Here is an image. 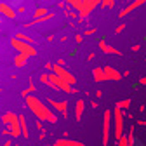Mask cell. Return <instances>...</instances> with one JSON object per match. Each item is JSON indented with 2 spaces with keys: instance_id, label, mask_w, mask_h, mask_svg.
I'll use <instances>...</instances> for the list:
<instances>
[{
  "instance_id": "cell-5",
  "label": "cell",
  "mask_w": 146,
  "mask_h": 146,
  "mask_svg": "<svg viewBox=\"0 0 146 146\" xmlns=\"http://www.w3.org/2000/svg\"><path fill=\"white\" fill-rule=\"evenodd\" d=\"M49 87H52V89H58V90H64V92H68V94H73L77 89H73V85H70V84H66L61 77H58L56 73H49Z\"/></svg>"
},
{
  "instance_id": "cell-22",
  "label": "cell",
  "mask_w": 146,
  "mask_h": 146,
  "mask_svg": "<svg viewBox=\"0 0 146 146\" xmlns=\"http://www.w3.org/2000/svg\"><path fill=\"white\" fill-rule=\"evenodd\" d=\"M115 106H118L120 110H127V108L131 106V99H122V101H118Z\"/></svg>"
},
{
  "instance_id": "cell-26",
  "label": "cell",
  "mask_w": 146,
  "mask_h": 146,
  "mask_svg": "<svg viewBox=\"0 0 146 146\" xmlns=\"http://www.w3.org/2000/svg\"><path fill=\"white\" fill-rule=\"evenodd\" d=\"M123 30H125V25H123V23H120V25H118V26L115 28V33H117V35H120V33H122Z\"/></svg>"
},
{
  "instance_id": "cell-16",
  "label": "cell",
  "mask_w": 146,
  "mask_h": 146,
  "mask_svg": "<svg viewBox=\"0 0 146 146\" xmlns=\"http://www.w3.org/2000/svg\"><path fill=\"white\" fill-rule=\"evenodd\" d=\"M92 78H94V82H104V80H106L103 68H94V70H92Z\"/></svg>"
},
{
  "instance_id": "cell-28",
  "label": "cell",
  "mask_w": 146,
  "mask_h": 146,
  "mask_svg": "<svg viewBox=\"0 0 146 146\" xmlns=\"http://www.w3.org/2000/svg\"><path fill=\"white\" fill-rule=\"evenodd\" d=\"M75 40H77V44H80V42L84 40V36H82V35H77V36H75Z\"/></svg>"
},
{
  "instance_id": "cell-31",
  "label": "cell",
  "mask_w": 146,
  "mask_h": 146,
  "mask_svg": "<svg viewBox=\"0 0 146 146\" xmlns=\"http://www.w3.org/2000/svg\"><path fill=\"white\" fill-rule=\"evenodd\" d=\"M139 49H141V45H132V50H136V52H137Z\"/></svg>"
},
{
  "instance_id": "cell-33",
  "label": "cell",
  "mask_w": 146,
  "mask_h": 146,
  "mask_svg": "<svg viewBox=\"0 0 146 146\" xmlns=\"http://www.w3.org/2000/svg\"><path fill=\"white\" fill-rule=\"evenodd\" d=\"M0 23H2V17H0Z\"/></svg>"
},
{
  "instance_id": "cell-29",
  "label": "cell",
  "mask_w": 146,
  "mask_h": 146,
  "mask_svg": "<svg viewBox=\"0 0 146 146\" xmlns=\"http://www.w3.org/2000/svg\"><path fill=\"white\" fill-rule=\"evenodd\" d=\"M139 84H141V85H146V77H143V78L139 80Z\"/></svg>"
},
{
  "instance_id": "cell-15",
  "label": "cell",
  "mask_w": 146,
  "mask_h": 146,
  "mask_svg": "<svg viewBox=\"0 0 146 146\" xmlns=\"http://www.w3.org/2000/svg\"><path fill=\"white\" fill-rule=\"evenodd\" d=\"M17 117H19V127H21V134H23V137H30V131H28V123H26L25 115H17Z\"/></svg>"
},
{
  "instance_id": "cell-11",
  "label": "cell",
  "mask_w": 146,
  "mask_h": 146,
  "mask_svg": "<svg viewBox=\"0 0 146 146\" xmlns=\"http://www.w3.org/2000/svg\"><path fill=\"white\" fill-rule=\"evenodd\" d=\"M144 4V0H134V2H131L127 7H123L120 12H118V17H125V16H129L132 11H136V9H139L141 5Z\"/></svg>"
},
{
  "instance_id": "cell-14",
  "label": "cell",
  "mask_w": 146,
  "mask_h": 146,
  "mask_svg": "<svg viewBox=\"0 0 146 146\" xmlns=\"http://www.w3.org/2000/svg\"><path fill=\"white\" fill-rule=\"evenodd\" d=\"M84 111H85V103H84V99H78V101L75 103V118H77V122L82 120Z\"/></svg>"
},
{
  "instance_id": "cell-17",
  "label": "cell",
  "mask_w": 146,
  "mask_h": 146,
  "mask_svg": "<svg viewBox=\"0 0 146 146\" xmlns=\"http://www.w3.org/2000/svg\"><path fill=\"white\" fill-rule=\"evenodd\" d=\"M26 63H28V58L25 56V54H21V52H19V54H17V56L14 58V64H16L17 68H23Z\"/></svg>"
},
{
  "instance_id": "cell-18",
  "label": "cell",
  "mask_w": 146,
  "mask_h": 146,
  "mask_svg": "<svg viewBox=\"0 0 146 146\" xmlns=\"http://www.w3.org/2000/svg\"><path fill=\"white\" fill-rule=\"evenodd\" d=\"M16 36H17L19 40H23V42H28V44H31V45L35 44V40L31 38V36H28V35H26V33H23V31H17V33H16Z\"/></svg>"
},
{
  "instance_id": "cell-4",
  "label": "cell",
  "mask_w": 146,
  "mask_h": 146,
  "mask_svg": "<svg viewBox=\"0 0 146 146\" xmlns=\"http://www.w3.org/2000/svg\"><path fill=\"white\" fill-rule=\"evenodd\" d=\"M11 45L17 50V52H21V54H25L26 58H33V56H36V49L31 45V44H28V42H23V40H19L17 36H12L11 38Z\"/></svg>"
},
{
  "instance_id": "cell-6",
  "label": "cell",
  "mask_w": 146,
  "mask_h": 146,
  "mask_svg": "<svg viewBox=\"0 0 146 146\" xmlns=\"http://www.w3.org/2000/svg\"><path fill=\"white\" fill-rule=\"evenodd\" d=\"M111 129H113V123H111V111H110V110H106V111L103 113V144H104V146L110 144Z\"/></svg>"
},
{
  "instance_id": "cell-19",
  "label": "cell",
  "mask_w": 146,
  "mask_h": 146,
  "mask_svg": "<svg viewBox=\"0 0 146 146\" xmlns=\"http://www.w3.org/2000/svg\"><path fill=\"white\" fill-rule=\"evenodd\" d=\"M45 14H49V11H47L45 7H38V9H35V12H33V19H36V17H42V16H45Z\"/></svg>"
},
{
  "instance_id": "cell-34",
  "label": "cell",
  "mask_w": 146,
  "mask_h": 146,
  "mask_svg": "<svg viewBox=\"0 0 146 146\" xmlns=\"http://www.w3.org/2000/svg\"><path fill=\"white\" fill-rule=\"evenodd\" d=\"M0 33H2V28H0Z\"/></svg>"
},
{
  "instance_id": "cell-23",
  "label": "cell",
  "mask_w": 146,
  "mask_h": 146,
  "mask_svg": "<svg viewBox=\"0 0 146 146\" xmlns=\"http://www.w3.org/2000/svg\"><path fill=\"white\" fill-rule=\"evenodd\" d=\"M99 4H101L103 9H106V7H108V9H111V7L115 5V0H101Z\"/></svg>"
},
{
  "instance_id": "cell-2",
  "label": "cell",
  "mask_w": 146,
  "mask_h": 146,
  "mask_svg": "<svg viewBox=\"0 0 146 146\" xmlns=\"http://www.w3.org/2000/svg\"><path fill=\"white\" fill-rule=\"evenodd\" d=\"M2 122L5 123V131L4 134H9L12 137H19L21 136V127H19V117L12 111H5L2 115Z\"/></svg>"
},
{
  "instance_id": "cell-12",
  "label": "cell",
  "mask_w": 146,
  "mask_h": 146,
  "mask_svg": "<svg viewBox=\"0 0 146 146\" xmlns=\"http://www.w3.org/2000/svg\"><path fill=\"white\" fill-rule=\"evenodd\" d=\"M50 146H85L84 143H80V141H75V139H66V137H61V139H58L54 144H50Z\"/></svg>"
},
{
  "instance_id": "cell-35",
  "label": "cell",
  "mask_w": 146,
  "mask_h": 146,
  "mask_svg": "<svg viewBox=\"0 0 146 146\" xmlns=\"http://www.w3.org/2000/svg\"><path fill=\"white\" fill-rule=\"evenodd\" d=\"M0 92H2V89H0Z\"/></svg>"
},
{
  "instance_id": "cell-25",
  "label": "cell",
  "mask_w": 146,
  "mask_h": 146,
  "mask_svg": "<svg viewBox=\"0 0 146 146\" xmlns=\"http://www.w3.org/2000/svg\"><path fill=\"white\" fill-rule=\"evenodd\" d=\"M40 82L49 85V73H42V75H40Z\"/></svg>"
},
{
  "instance_id": "cell-20",
  "label": "cell",
  "mask_w": 146,
  "mask_h": 146,
  "mask_svg": "<svg viewBox=\"0 0 146 146\" xmlns=\"http://www.w3.org/2000/svg\"><path fill=\"white\" fill-rule=\"evenodd\" d=\"M64 2L70 4V7H71V9H75V11H78L80 5H82V0H64Z\"/></svg>"
},
{
  "instance_id": "cell-30",
  "label": "cell",
  "mask_w": 146,
  "mask_h": 146,
  "mask_svg": "<svg viewBox=\"0 0 146 146\" xmlns=\"http://www.w3.org/2000/svg\"><path fill=\"white\" fill-rule=\"evenodd\" d=\"M2 146H12V141H11V139H9V141H5V143H4Z\"/></svg>"
},
{
  "instance_id": "cell-3",
  "label": "cell",
  "mask_w": 146,
  "mask_h": 146,
  "mask_svg": "<svg viewBox=\"0 0 146 146\" xmlns=\"http://www.w3.org/2000/svg\"><path fill=\"white\" fill-rule=\"evenodd\" d=\"M111 123H113V136L118 141L123 136V110H120L118 106H115V110L111 111Z\"/></svg>"
},
{
  "instance_id": "cell-10",
  "label": "cell",
  "mask_w": 146,
  "mask_h": 146,
  "mask_svg": "<svg viewBox=\"0 0 146 146\" xmlns=\"http://www.w3.org/2000/svg\"><path fill=\"white\" fill-rule=\"evenodd\" d=\"M0 16L9 17V19H16V17H17V12H16V9H14L11 4L0 2Z\"/></svg>"
},
{
  "instance_id": "cell-13",
  "label": "cell",
  "mask_w": 146,
  "mask_h": 146,
  "mask_svg": "<svg viewBox=\"0 0 146 146\" xmlns=\"http://www.w3.org/2000/svg\"><path fill=\"white\" fill-rule=\"evenodd\" d=\"M98 45H99V49H101L103 52H106V54H113V56H120V54H122L120 50H117V49H115L113 45L106 44L104 40H99V44H98Z\"/></svg>"
},
{
  "instance_id": "cell-27",
  "label": "cell",
  "mask_w": 146,
  "mask_h": 146,
  "mask_svg": "<svg viewBox=\"0 0 146 146\" xmlns=\"http://www.w3.org/2000/svg\"><path fill=\"white\" fill-rule=\"evenodd\" d=\"M96 33V28H89L87 31H85V35H94Z\"/></svg>"
},
{
  "instance_id": "cell-8",
  "label": "cell",
  "mask_w": 146,
  "mask_h": 146,
  "mask_svg": "<svg viewBox=\"0 0 146 146\" xmlns=\"http://www.w3.org/2000/svg\"><path fill=\"white\" fill-rule=\"evenodd\" d=\"M47 103L56 110L59 115H63L66 118V113H68V101H56V99H47Z\"/></svg>"
},
{
  "instance_id": "cell-24",
  "label": "cell",
  "mask_w": 146,
  "mask_h": 146,
  "mask_svg": "<svg viewBox=\"0 0 146 146\" xmlns=\"http://www.w3.org/2000/svg\"><path fill=\"white\" fill-rule=\"evenodd\" d=\"M117 146H129V143H127V136H125V134L118 139V144H117Z\"/></svg>"
},
{
  "instance_id": "cell-9",
  "label": "cell",
  "mask_w": 146,
  "mask_h": 146,
  "mask_svg": "<svg viewBox=\"0 0 146 146\" xmlns=\"http://www.w3.org/2000/svg\"><path fill=\"white\" fill-rule=\"evenodd\" d=\"M103 71H104V77H106V80H111V82H118L120 78H122V73L117 70V68H113V66H110V64H106L104 68H103Z\"/></svg>"
},
{
  "instance_id": "cell-7",
  "label": "cell",
  "mask_w": 146,
  "mask_h": 146,
  "mask_svg": "<svg viewBox=\"0 0 146 146\" xmlns=\"http://www.w3.org/2000/svg\"><path fill=\"white\" fill-rule=\"evenodd\" d=\"M52 71L56 73L58 77H61L66 84H70V85H75V84H77V78L73 77L71 73H70V71L63 66V64H52Z\"/></svg>"
},
{
  "instance_id": "cell-32",
  "label": "cell",
  "mask_w": 146,
  "mask_h": 146,
  "mask_svg": "<svg viewBox=\"0 0 146 146\" xmlns=\"http://www.w3.org/2000/svg\"><path fill=\"white\" fill-rule=\"evenodd\" d=\"M12 146H19V144H12Z\"/></svg>"
},
{
  "instance_id": "cell-1",
  "label": "cell",
  "mask_w": 146,
  "mask_h": 146,
  "mask_svg": "<svg viewBox=\"0 0 146 146\" xmlns=\"http://www.w3.org/2000/svg\"><path fill=\"white\" fill-rule=\"evenodd\" d=\"M25 103L28 106V110L35 115V118H38L42 122H50V123H56L58 122V117L54 111H50V108L45 106V103L42 99H38L35 94H28L25 96Z\"/></svg>"
},
{
  "instance_id": "cell-21",
  "label": "cell",
  "mask_w": 146,
  "mask_h": 146,
  "mask_svg": "<svg viewBox=\"0 0 146 146\" xmlns=\"http://www.w3.org/2000/svg\"><path fill=\"white\" fill-rule=\"evenodd\" d=\"M33 92H36V87H35V85H33V82L30 80V85H28V89H25L21 94H23V98H25V96H28V94H33Z\"/></svg>"
}]
</instances>
